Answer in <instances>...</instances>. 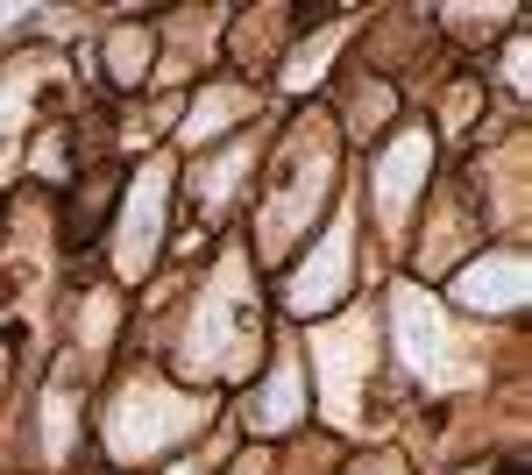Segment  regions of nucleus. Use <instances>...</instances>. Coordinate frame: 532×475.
<instances>
[{
    "label": "nucleus",
    "mask_w": 532,
    "mask_h": 475,
    "mask_svg": "<svg viewBox=\"0 0 532 475\" xmlns=\"http://www.w3.org/2000/svg\"><path fill=\"white\" fill-rule=\"evenodd\" d=\"M504 475H525V468H504Z\"/></svg>",
    "instance_id": "1"
}]
</instances>
